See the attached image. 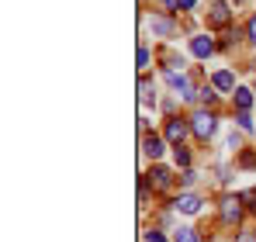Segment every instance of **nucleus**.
<instances>
[{
	"instance_id": "39448f33",
	"label": "nucleus",
	"mask_w": 256,
	"mask_h": 242,
	"mask_svg": "<svg viewBox=\"0 0 256 242\" xmlns=\"http://www.w3.org/2000/svg\"><path fill=\"white\" fill-rule=\"evenodd\" d=\"M190 52H194L198 59H208V56L214 52V42L204 38V35H198V38H190Z\"/></svg>"
},
{
	"instance_id": "9b49d317",
	"label": "nucleus",
	"mask_w": 256,
	"mask_h": 242,
	"mask_svg": "<svg viewBox=\"0 0 256 242\" xmlns=\"http://www.w3.org/2000/svg\"><path fill=\"white\" fill-rule=\"evenodd\" d=\"M149 176L156 180V187H170V170H163V166H156V170H152Z\"/></svg>"
},
{
	"instance_id": "f8f14e48",
	"label": "nucleus",
	"mask_w": 256,
	"mask_h": 242,
	"mask_svg": "<svg viewBox=\"0 0 256 242\" xmlns=\"http://www.w3.org/2000/svg\"><path fill=\"white\" fill-rule=\"evenodd\" d=\"M236 121H239V128H242V132H253V128H256V121L250 118V111H239V118H236Z\"/></svg>"
},
{
	"instance_id": "6e6552de",
	"label": "nucleus",
	"mask_w": 256,
	"mask_h": 242,
	"mask_svg": "<svg viewBox=\"0 0 256 242\" xmlns=\"http://www.w3.org/2000/svg\"><path fill=\"white\" fill-rule=\"evenodd\" d=\"M236 108H239V111H250V108H253V94H250L246 86L236 90Z\"/></svg>"
},
{
	"instance_id": "7ed1b4c3",
	"label": "nucleus",
	"mask_w": 256,
	"mask_h": 242,
	"mask_svg": "<svg viewBox=\"0 0 256 242\" xmlns=\"http://www.w3.org/2000/svg\"><path fill=\"white\" fill-rule=\"evenodd\" d=\"M239 214H242V208H239V198H225L222 201V222H239Z\"/></svg>"
},
{
	"instance_id": "423d86ee",
	"label": "nucleus",
	"mask_w": 256,
	"mask_h": 242,
	"mask_svg": "<svg viewBox=\"0 0 256 242\" xmlns=\"http://www.w3.org/2000/svg\"><path fill=\"white\" fill-rule=\"evenodd\" d=\"M184 135H187V124H184L180 118H170V121H166V138H170L173 146H180V142H184Z\"/></svg>"
},
{
	"instance_id": "6ab92c4d",
	"label": "nucleus",
	"mask_w": 256,
	"mask_h": 242,
	"mask_svg": "<svg viewBox=\"0 0 256 242\" xmlns=\"http://www.w3.org/2000/svg\"><path fill=\"white\" fill-rule=\"evenodd\" d=\"M242 166H256V156H253V152H242Z\"/></svg>"
},
{
	"instance_id": "412c9836",
	"label": "nucleus",
	"mask_w": 256,
	"mask_h": 242,
	"mask_svg": "<svg viewBox=\"0 0 256 242\" xmlns=\"http://www.w3.org/2000/svg\"><path fill=\"white\" fill-rule=\"evenodd\" d=\"M236 242H256V236H250V232H242V236H239Z\"/></svg>"
},
{
	"instance_id": "9d476101",
	"label": "nucleus",
	"mask_w": 256,
	"mask_h": 242,
	"mask_svg": "<svg viewBox=\"0 0 256 242\" xmlns=\"http://www.w3.org/2000/svg\"><path fill=\"white\" fill-rule=\"evenodd\" d=\"M214 86H218V90H232V86H236V76H232L228 70H222V73H214Z\"/></svg>"
},
{
	"instance_id": "4be33fe9",
	"label": "nucleus",
	"mask_w": 256,
	"mask_h": 242,
	"mask_svg": "<svg viewBox=\"0 0 256 242\" xmlns=\"http://www.w3.org/2000/svg\"><path fill=\"white\" fill-rule=\"evenodd\" d=\"M250 38L256 42V18H253V21H250Z\"/></svg>"
},
{
	"instance_id": "1a4fd4ad",
	"label": "nucleus",
	"mask_w": 256,
	"mask_h": 242,
	"mask_svg": "<svg viewBox=\"0 0 256 242\" xmlns=\"http://www.w3.org/2000/svg\"><path fill=\"white\" fill-rule=\"evenodd\" d=\"M212 24L218 28V24H228V7L225 4H214L212 7Z\"/></svg>"
},
{
	"instance_id": "0eeeda50",
	"label": "nucleus",
	"mask_w": 256,
	"mask_h": 242,
	"mask_svg": "<svg viewBox=\"0 0 256 242\" xmlns=\"http://www.w3.org/2000/svg\"><path fill=\"white\" fill-rule=\"evenodd\" d=\"M173 204H176L184 214H198V211H201V198H194V194H180Z\"/></svg>"
},
{
	"instance_id": "a211bd4d",
	"label": "nucleus",
	"mask_w": 256,
	"mask_h": 242,
	"mask_svg": "<svg viewBox=\"0 0 256 242\" xmlns=\"http://www.w3.org/2000/svg\"><path fill=\"white\" fill-rule=\"evenodd\" d=\"M146 242H166V239H163L160 232H146Z\"/></svg>"
},
{
	"instance_id": "f3484780",
	"label": "nucleus",
	"mask_w": 256,
	"mask_h": 242,
	"mask_svg": "<svg viewBox=\"0 0 256 242\" xmlns=\"http://www.w3.org/2000/svg\"><path fill=\"white\" fill-rule=\"evenodd\" d=\"M152 32H160V35H166V32H170V21H152Z\"/></svg>"
},
{
	"instance_id": "2eb2a0df",
	"label": "nucleus",
	"mask_w": 256,
	"mask_h": 242,
	"mask_svg": "<svg viewBox=\"0 0 256 242\" xmlns=\"http://www.w3.org/2000/svg\"><path fill=\"white\" fill-rule=\"evenodd\" d=\"M187 162H190V152L184 146H176V166H187Z\"/></svg>"
},
{
	"instance_id": "aec40b11",
	"label": "nucleus",
	"mask_w": 256,
	"mask_h": 242,
	"mask_svg": "<svg viewBox=\"0 0 256 242\" xmlns=\"http://www.w3.org/2000/svg\"><path fill=\"white\" fill-rule=\"evenodd\" d=\"M194 4H198V0H176V7H184V10H190Z\"/></svg>"
},
{
	"instance_id": "f257e3e1",
	"label": "nucleus",
	"mask_w": 256,
	"mask_h": 242,
	"mask_svg": "<svg viewBox=\"0 0 256 242\" xmlns=\"http://www.w3.org/2000/svg\"><path fill=\"white\" fill-rule=\"evenodd\" d=\"M190 132H194L198 138H212V132H214V114H208V111H198V114L190 118Z\"/></svg>"
},
{
	"instance_id": "4468645a",
	"label": "nucleus",
	"mask_w": 256,
	"mask_h": 242,
	"mask_svg": "<svg viewBox=\"0 0 256 242\" xmlns=\"http://www.w3.org/2000/svg\"><path fill=\"white\" fill-rule=\"evenodd\" d=\"M138 90H142V104H149V100H152V86H149V80L138 83Z\"/></svg>"
},
{
	"instance_id": "dca6fc26",
	"label": "nucleus",
	"mask_w": 256,
	"mask_h": 242,
	"mask_svg": "<svg viewBox=\"0 0 256 242\" xmlns=\"http://www.w3.org/2000/svg\"><path fill=\"white\" fill-rule=\"evenodd\" d=\"M146 66H149V48L142 45V48H138V70H146Z\"/></svg>"
},
{
	"instance_id": "f03ea898",
	"label": "nucleus",
	"mask_w": 256,
	"mask_h": 242,
	"mask_svg": "<svg viewBox=\"0 0 256 242\" xmlns=\"http://www.w3.org/2000/svg\"><path fill=\"white\" fill-rule=\"evenodd\" d=\"M166 83H170L184 100H190V97H194V86H190V80H187L184 73H173V70H170V73H166Z\"/></svg>"
},
{
	"instance_id": "20e7f679",
	"label": "nucleus",
	"mask_w": 256,
	"mask_h": 242,
	"mask_svg": "<svg viewBox=\"0 0 256 242\" xmlns=\"http://www.w3.org/2000/svg\"><path fill=\"white\" fill-rule=\"evenodd\" d=\"M142 152H146L149 160H160V156H163V138H160V135H146V138H142Z\"/></svg>"
},
{
	"instance_id": "ddd939ff",
	"label": "nucleus",
	"mask_w": 256,
	"mask_h": 242,
	"mask_svg": "<svg viewBox=\"0 0 256 242\" xmlns=\"http://www.w3.org/2000/svg\"><path fill=\"white\" fill-rule=\"evenodd\" d=\"M173 242H201V239L194 236V228H180V232H176V239H173Z\"/></svg>"
}]
</instances>
